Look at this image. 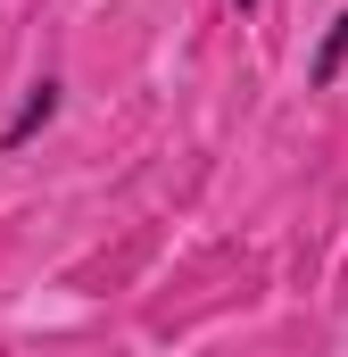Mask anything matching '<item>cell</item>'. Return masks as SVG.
I'll return each mask as SVG.
<instances>
[{"instance_id": "3957f363", "label": "cell", "mask_w": 348, "mask_h": 357, "mask_svg": "<svg viewBox=\"0 0 348 357\" xmlns=\"http://www.w3.org/2000/svg\"><path fill=\"white\" fill-rule=\"evenodd\" d=\"M232 8H258V0H232Z\"/></svg>"}, {"instance_id": "7a4b0ae2", "label": "cell", "mask_w": 348, "mask_h": 357, "mask_svg": "<svg viewBox=\"0 0 348 357\" xmlns=\"http://www.w3.org/2000/svg\"><path fill=\"white\" fill-rule=\"evenodd\" d=\"M340 67H348V8L324 25V42H315V67H307V75H315V84H340Z\"/></svg>"}, {"instance_id": "6da1fadb", "label": "cell", "mask_w": 348, "mask_h": 357, "mask_svg": "<svg viewBox=\"0 0 348 357\" xmlns=\"http://www.w3.org/2000/svg\"><path fill=\"white\" fill-rule=\"evenodd\" d=\"M58 100H67V84H58V75H42V84H25V100H17V116L0 125V150H25V142H33V133H42V125L58 116Z\"/></svg>"}]
</instances>
